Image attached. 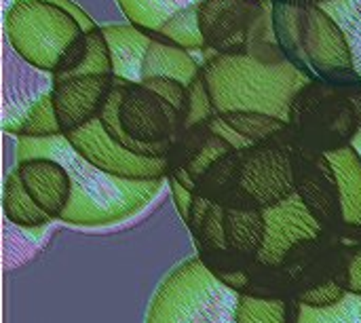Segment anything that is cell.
Masks as SVG:
<instances>
[{
	"mask_svg": "<svg viewBox=\"0 0 361 323\" xmlns=\"http://www.w3.org/2000/svg\"><path fill=\"white\" fill-rule=\"evenodd\" d=\"M47 157L66 167L72 195L61 216L68 224L104 226L142 212L163 188L165 180H125L110 176L85 161L66 135L47 140H17V161Z\"/></svg>",
	"mask_w": 361,
	"mask_h": 323,
	"instance_id": "obj_1",
	"label": "cell"
},
{
	"mask_svg": "<svg viewBox=\"0 0 361 323\" xmlns=\"http://www.w3.org/2000/svg\"><path fill=\"white\" fill-rule=\"evenodd\" d=\"M201 63L216 114L252 112L290 123L294 99L311 80L290 59L269 61L250 53L216 55L203 51Z\"/></svg>",
	"mask_w": 361,
	"mask_h": 323,
	"instance_id": "obj_2",
	"label": "cell"
},
{
	"mask_svg": "<svg viewBox=\"0 0 361 323\" xmlns=\"http://www.w3.org/2000/svg\"><path fill=\"white\" fill-rule=\"evenodd\" d=\"M239 298L201 258H188L157 288L146 323H237Z\"/></svg>",
	"mask_w": 361,
	"mask_h": 323,
	"instance_id": "obj_3",
	"label": "cell"
},
{
	"mask_svg": "<svg viewBox=\"0 0 361 323\" xmlns=\"http://www.w3.org/2000/svg\"><path fill=\"white\" fill-rule=\"evenodd\" d=\"M361 127V85L311 78L294 99L290 129L296 146L328 154L351 146Z\"/></svg>",
	"mask_w": 361,
	"mask_h": 323,
	"instance_id": "obj_4",
	"label": "cell"
},
{
	"mask_svg": "<svg viewBox=\"0 0 361 323\" xmlns=\"http://www.w3.org/2000/svg\"><path fill=\"white\" fill-rule=\"evenodd\" d=\"M82 32L68 11L42 0H17L4 13V34L11 49L44 74L55 72L63 51Z\"/></svg>",
	"mask_w": 361,
	"mask_h": 323,
	"instance_id": "obj_5",
	"label": "cell"
},
{
	"mask_svg": "<svg viewBox=\"0 0 361 323\" xmlns=\"http://www.w3.org/2000/svg\"><path fill=\"white\" fill-rule=\"evenodd\" d=\"M108 133L123 131L142 146H173L180 133V112L144 83L114 76V87L99 114Z\"/></svg>",
	"mask_w": 361,
	"mask_h": 323,
	"instance_id": "obj_6",
	"label": "cell"
},
{
	"mask_svg": "<svg viewBox=\"0 0 361 323\" xmlns=\"http://www.w3.org/2000/svg\"><path fill=\"white\" fill-rule=\"evenodd\" d=\"M197 25L207 53L237 55L256 42H273L271 0H201Z\"/></svg>",
	"mask_w": 361,
	"mask_h": 323,
	"instance_id": "obj_7",
	"label": "cell"
},
{
	"mask_svg": "<svg viewBox=\"0 0 361 323\" xmlns=\"http://www.w3.org/2000/svg\"><path fill=\"white\" fill-rule=\"evenodd\" d=\"M294 146V133L292 129H288L269 142L254 144L241 150L237 188L250 199L256 209L264 212L296 195Z\"/></svg>",
	"mask_w": 361,
	"mask_h": 323,
	"instance_id": "obj_8",
	"label": "cell"
},
{
	"mask_svg": "<svg viewBox=\"0 0 361 323\" xmlns=\"http://www.w3.org/2000/svg\"><path fill=\"white\" fill-rule=\"evenodd\" d=\"M302 53L311 78L334 85H361L345 32L315 2L309 8L302 34Z\"/></svg>",
	"mask_w": 361,
	"mask_h": 323,
	"instance_id": "obj_9",
	"label": "cell"
},
{
	"mask_svg": "<svg viewBox=\"0 0 361 323\" xmlns=\"http://www.w3.org/2000/svg\"><path fill=\"white\" fill-rule=\"evenodd\" d=\"M63 135L85 161L110 176L125 180H167L169 176V159H146L129 152L108 135L99 118Z\"/></svg>",
	"mask_w": 361,
	"mask_h": 323,
	"instance_id": "obj_10",
	"label": "cell"
},
{
	"mask_svg": "<svg viewBox=\"0 0 361 323\" xmlns=\"http://www.w3.org/2000/svg\"><path fill=\"white\" fill-rule=\"evenodd\" d=\"M264 220L267 237L256 260L260 267L283 264L292 250H296L305 241H315L324 233V226L317 222V218L309 212L298 195H292L283 203L264 209Z\"/></svg>",
	"mask_w": 361,
	"mask_h": 323,
	"instance_id": "obj_11",
	"label": "cell"
},
{
	"mask_svg": "<svg viewBox=\"0 0 361 323\" xmlns=\"http://www.w3.org/2000/svg\"><path fill=\"white\" fill-rule=\"evenodd\" d=\"M294 176L296 195L305 201L322 226L343 222L338 184L326 154L294 146Z\"/></svg>",
	"mask_w": 361,
	"mask_h": 323,
	"instance_id": "obj_12",
	"label": "cell"
},
{
	"mask_svg": "<svg viewBox=\"0 0 361 323\" xmlns=\"http://www.w3.org/2000/svg\"><path fill=\"white\" fill-rule=\"evenodd\" d=\"M114 87V74L78 76L53 85V104L59 118L61 133L76 131L91 121L99 118L110 91Z\"/></svg>",
	"mask_w": 361,
	"mask_h": 323,
	"instance_id": "obj_13",
	"label": "cell"
},
{
	"mask_svg": "<svg viewBox=\"0 0 361 323\" xmlns=\"http://www.w3.org/2000/svg\"><path fill=\"white\" fill-rule=\"evenodd\" d=\"M17 173L27 190V195L36 201V205L51 218L61 220L70 195L72 182L63 165L47 157H34L17 161Z\"/></svg>",
	"mask_w": 361,
	"mask_h": 323,
	"instance_id": "obj_14",
	"label": "cell"
},
{
	"mask_svg": "<svg viewBox=\"0 0 361 323\" xmlns=\"http://www.w3.org/2000/svg\"><path fill=\"white\" fill-rule=\"evenodd\" d=\"M102 32L110 47L114 76L125 78L129 83H140L144 55L152 36H148L144 30L135 28L133 23L102 25Z\"/></svg>",
	"mask_w": 361,
	"mask_h": 323,
	"instance_id": "obj_15",
	"label": "cell"
},
{
	"mask_svg": "<svg viewBox=\"0 0 361 323\" xmlns=\"http://www.w3.org/2000/svg\"><path fill=\"white\" fill-rule=\"evenodd\" d=\"M201 68L203 63H199L188 49L152 38L144 55L140 83L148 78H173L188 87L201 74Z\"/></svg>",
	"mask_w": 361,
	"mask_h": 323,
	"instance_id": "obj_16",
	"label": "cell"
},
{
	"mask_svg": "<svg viewBox=\"0 0 361 323\" xmlns=\"http://www.w3.org/2000/svg\"><path fill=\"white\" fill-rule=\"evenodd\" d=\"M271 4H273V32L277 44L296 68L307 72V61L302 53V34L313 0H271Z\"/></svg>",
	"mask_w": 361,
	"mask_h": 323,
	"instance_id": "obj_17",
	"label": "cell"
},
{
	"mask_svg": "<svg viewBox=\"0 0 361 323\" xmlns=\"http://www.w3.org/2000/svg\"><path fill=\"white\" fill-rule=\"evenodd\" d=\"M338 184L343 224L361 226V157L353 146H345L326 154Z\"/></svg>",
	"mask_w": 361,
	"mask_h": 323,
	"instance_id": "obj_18",
	"label": "cell"
},
{
	"mask_svg": "<svg viewBox=\"0 0 361 323\" xmlns=\"http://www.w3.org/2000/svg\"><path fill=\"white\" fill-rule=\"evenodd\" d=\"M267 220L262 209L226 207V241L228 252L243 260H258L264 245Z\"/></svg>",
	"mask_w": 361,
	"mask_h": 323,
	"instance_id": "obj_19",
	"label": "cell"
},
{
	"mask_svg": "<svg viewBox=\"0 0 361 323\" xmlns=\"http://www.w3.org/2000/svg\"><path fill=\"white\" fill-rule=\"evenodd\" d=\"M127 21L146 34L157 32L171 17L188 11L197 13V4L201 0H116Z\"/></svg>",
	"mask_w": 361,
	"mask_h": 323,
	"instance_id": "obj_20",
	"label": "cell"
},
{
	"mask_svg": "<svg viewBox=\"0 0 361 323\" xmlns=\"http://www.w3.org/2000/svg\"><path fill=\"white\" fill-rule=\"evenodd\" d=\"M2 207H4L6 218L21 228H42L51 222V218L27 195L17 169H13L4 182Z\"/></svg>",
	"mask_w": 361,
	"mask_h": 323,
	"instance_id": "obj_21",
	"label": "cell"
},
{
	"mask_svg": "<svg viewBox=\"0 0 361 323\" xmlns=\"http://www.w3.org/2000/svg\"><path fill=\"white\" fill-rule=\"evenodd\" d=\"M8 133H15L17 140L19 138H27V140H47V138H55V135H63L61 127H59V118L55 112V104H53V89L47 91L44 95H40L25 112L23 116L11 125L6 129Z\"/></svg>",
	"mask_w": 361,
	"mask_h": 323,
	"instance_id": "obj_22",
	"label": "cell"
},
{
	"mask_svg": "<svg viewBox=\"0 0 361 323\" xmlns=\"http://www.w3.org/2000/svg\"><path fill=\"white\" fill-rule=\"evenodd\" d=\"M220 121L235 131L241 140H245L250 146L269 142L283 131L290 129V123L281 118H273L267 114H252V112H233V114H216Z\"/></svg>",
	"mask_w": 361,
	"mask_h": 323,
	"instance_id": "obj_23",
	"label": "cell"
},
{
	"mask_svg": "<svg viewBox=\"0 0 361 323\" xmlns=\"http://www.w3.org/2000/svg\"><path fill=\"white\" fill-rule=\"evenodd\" d=\"M319 6L332 15V19L345 32L353 55V68L361 80V0H330Z\"/></svg>",
	"mask_w": 361,
	"mask_h": 323,
	"instance_id": "obj_24",
	"label": "cell"
},
{
	"mask_svg": "<svg viewBox=\"0 0 361 323\" xmlns=\"http://www.w3.org/2000/svg\"><path fill=\"white\" fill-rule=\"evenodd\" d=\"M294 323H361V294L347 292L341 303L326 309L296 305Z\"/></svg>",
	"mask_w": 361,
	"mask_h": 323,
	"instance_id": "obj_25",
	"label": "cell"
},
{
	"mask_svg": "<svg viewBox=\"0 0 361 323\" xmlns=\"http://www.w3.org/2000/svg\"><path fill=\"white\" fill-rule=\"evenodd\" d=\"M237 323H290V303L281 298H262L241 294Z\"/></svg>",
	"mask_w": 361,
	"mask_h": 323,
	"instance_id": "obj_26",
	"label": "cell"
},
{
	"mask_svg": "<svg viewBox=\"0 0 361 323\" xmlns=\"http://www.w3.org/2000/svg\"><path fill=\"white\" fill-rule=\"evenodd\" d=\"M214 116H216V110H214V104H212L209 89H207V85H205L203 74H199V76L188 85V95H186V102H184L182 112H180V133L186 131V129H190V127L209 123ZM180 133H178V135H180ZM176 140H178V138H176Z\"/></svg>",
	"mask_w": 361,
	"mask_h": 323,
	"instance_id": "obj_27",
	"label": "cell"
},
{
	"mask_svg": "<svg viewBox=\"0 0 361 323\" xmlns=\"http://www.w3.org/2000/svg\"><path fill=\"white\" fill-rule=\"evenodd\" d=\"M233 150H237L233 144H228L224 138H220L218 133H212L207 140H205V144L201 146V150L190 159V163L186 165V171L195 178V182L199 184V180L222 159V157H226L228 152H233Z\"/></svg>",
	"mask_w": 361,
	"mask_h": 323,
	"instance_id": "obj_28",
	"label": "cell"
},
{
	"mask_svg": "<svg viewBox=\"0 0 361 323\" xmlns=\"http://www.w3.org/2000/svg\"><path fill=\"white\" fill-rule=\"evenodd\" d=\"M195 237L201 239L207 250L228 252V241H226V207L214 203L209 214L205 216L201 228L195 233Z\"/></svg>",
	"mask_w": 361,
	"mask_h": 323,
	"instance_id": "obj_29",
	"label": "cell"
},
{
	"mask_svg": "<svg viewBox=\"0 0 361 323\" xmlns=\"http://www.w3.org/2000/svg\"><path fill=\"white\" fill-rule=\"evenodd\" d=\"M347 288L345 284H338V281H324V284H317L305 292L298 294V305H305V307H311V309H326V307H334L336 303H341L345 296H347Z\"/></svg>",
	"mask_w": 361,
	"mask_h": 323,
	"instance_id": "obj_30",
	"label": "cell"
},
{
	"mask_svg": "<svg viewBox=\"0 0 361 323\" xmlns=\"http://www.w3.org/2000/svg\"><path fill=\"white\" fill-rule=\"evenodd\" d=\"M148 89H152L157 95H161L167 104H171L178 112H182L186 95H188V87L180 80L173 78H148L142 80Z\"/></svg>",
	"mask_w": 361,
	"mask_h": 323,
	"instance_id": "obj_31",
	"label": "cell"
},
{
	"mask_svg": "<svg viewBox=\"0 0 361 323\" xmlns=\"http://www.w3.org/2000/svg\"><path fill=\"white\" fill-rule=\"evenodd\" d=\"M169 180V188H171V195H173V203L178 207V214L180 218L188 224L190 220V209H192V203H195V193L188 190L186 186H182L178 180L173 178H167Z\"/></svg>",
	"mask_w": 361,
	"mask_h": 323,
	"instance_id": "obj_32",
	"label": "cell"
},
{
	"mask_svg": "<svg viewBox=\"0 0 361 323\" xmlns=\"http://www.w3.org/2000/svg\"><path fill=\"white\" fill-rule=\"evenodd\" d=\"M13 2H17V0H13ZM42 2H51V4L61 6L63 11H68V13L80 23V28H82L85 32H91V30H97V28H99V25L93 21V17H91L82 6H78L74 0H42Z\"/></svg>",
	"mask_w": 361,
	"mask_h": 323,
	"instance_id": "obj_33",
	"label": "cell"
},
{
	"mask_svg": "<svg viewBox=\"0 0 361 323\" xmlns=\"http://www.w3.org/2000/svg\"><path fill=\"white\" fill-rule=\"evenodd\" d=\"M347 290L353 294H361V248L347 260Z\"/></svg>",
	"mask_w": 361,
	"mask_h": 323,
	"instance_id": "obj_34",
	"label": "cell"
},
{
	"mask_svg": "<svg viewBox=\"0 0 361 323\" xmlns=\"http://www.w3.org/2000/svg\"><path fill=\"white\" fill-rule=\"evenodd\" d=\"M212 205H214V201H209V199H205V197H201V195H195V203H192L190 220H188V226H190L192 233H197V231L201 228V224H203L205 216L209 214Z\"/></svg>",
	"mask_w": 361,
	"mask_h": 323,
	"instance_id": "obj_35",
	"label": "cell"
},
{
	"mask_svg": "<svg viewBox=\"0 0 361 323\" xmlns=\"http://www.w3.org/2000/svg\"><path fill=\"white\" fill-rule=\"evenodd\" d=\"M351 146L357 150V154L361 157V127H360V131L355 133V138H353V142H351Z\"/></svg>",
	"mask_w": 361,
	"mask_h": 323,
	"instance_id": "obj_36",
	"label": "cell"
},
{
	"mask_svg": "<svg viewBox=\"0 0 361 323\" xmlns=\"http://www.w3.org/2000/svg\"><path fill=\"white\" fill-rule=\"evenodd\" d=\"M315 4H324V2H330V0H313Z\"/></svg>",
	"mask_w": 361,
	"mask_h": 323,
	"instance_id": "obj_37",
	"label": "cell"
}]
</instances>
